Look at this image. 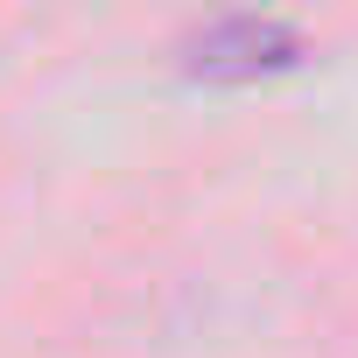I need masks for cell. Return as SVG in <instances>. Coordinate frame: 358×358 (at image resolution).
<instances>
[{
    "label": "cell",
    "instance_id": "1",
    "mask_svg": "<svg viewBox=\"0 0 358 358\" xmlns=\"http://www.w3.org/2000/svg\"><path fill=\"white\" fill-rule=\"evenodd\" d=\"M309 57L302 29L274 22V15H225L197 36H183V71L197 85H260V78H288Z\"/></svg>",
    "mask_w": 358,
    "mask_h": 358
}]
</instances>
